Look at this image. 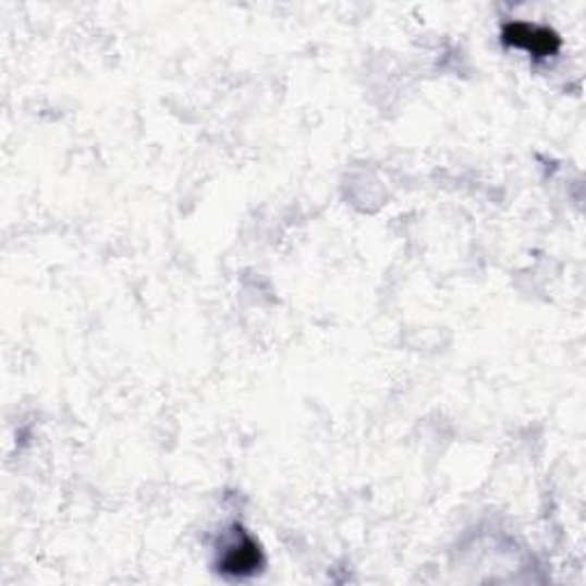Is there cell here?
<instances>
[{"mask_svg":"<svg viewBox=\"0 0 586 586\" xmlns=\"http://www.w3.org/2000/svg\"><path fill=\"white\" fill-rule=\"evenodd\" d=\"M502 39L506 47L527 51L534 58H552L561 49V37L552 28L527 21H511L502 28Z\"/></svg>","mask_w":586,"mask_h":586,"instance_id":"6da1fadb","label":"cell"},{"mask_svg":"<svg viewBox=\"0 0 586 586\" xmlns=\"http://www.w3.org/2000/svg\"><path fill=\"white\" fill-rule=\"evenodd\" d=\"M264 563L261 550L255 540L247 534H239L232 544L224 548L220 559V571L232 577H247L255 575Z\"/></svg>","mask_w":586,"mask_h":586,"instance_id":"7a4b0ae2","label":"cell"}]
</instances>
